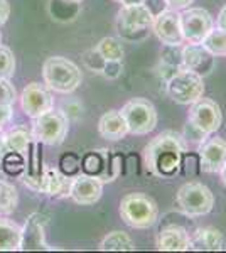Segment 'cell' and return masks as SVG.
Wrapping results in <instances>:
<instances>
[{"mask_svg": "<svg viewBox=\"0 0 226 253\" xmlns=\"http://www.w3.org/2000/svg\"><path fill=\"white\" fill-rule=\"evenodd\" d=\"M155 245L162 252H187L191 250V235L187 233L186 228L171 224L159 231Z\"/></svg>", "mask_w": 226, "mask_h": 253, "instance_id": "d6986e66", "label": "cell"}, {"mask_svg": "<svg viewBox=\"0 0 226 253\" xmlns=\"http://www.w3.org/2000/svg\"><path fill=\"white\" fill-rule=\"evenodd\" d=\"M15 75V56L10 47L0 42V78L10 80Z\"/></svg>", "mask_w": 226, "mask_h": 253, "instance_id": "f1b7e54d", "label": "cell"}, {"mask_svg": "<svg viewBox=\"0 0 226 253\" xmlns=\"http://www.w3.org/2000/svg\"><path fill=\"white\" fill-rule=\"evenodd\" d=\"M160 64L181 69L182 68V46H166L160 51Z\"/></svg>", "mask_w": 226, "mask_h": 253, "instance_id": "f546056e", "label": "cell"}, {"mask_svg": "<svg viewBox=\"0 0 226 253\" xmlns=\"http://www.w3.org/2000/svg\"><path fill=\"white\" fill-rule=\"evenodd\" d=\"M216 66V56L209 52L203 44L187 42L182 46V68L196 73L199 76H208Z\"/></svg>", "mask_w": 226, "mask_h": 253, "instance_id": "5bb4252c", "label": "cell"}, {"mask_svg": "<svg viewBox=\"0 0 226 253\" xmlns=\"http://www.w3.org/2000/svg\"><path fill=\"white\" fill-rule=\"evenodd\" d=\"M152 31L157 36V39L166 46H182L184 41L182 29H181V19L179 10L167 9L157 17H154L152 24Z\"/></svg>", "mask_w": 226, "mask_h": 253, "instance_id": "4fadbf2b", "label": "cell"}, {"mask_svg": "<svg viewBox=\"0 0 226 253\" xmlns=\"http://www.w3.org/2000/svg\"><path fill=\"white\" fill-rule=\"evenodd\" d=\"M187 152V142L182 133L174 130L155 135L143 149V162L149 172L157 177H174L181 169L182 156Z\"/></svg>", "mask_w": 226, "mask_h": 253, "instance_id": "6da1fadb", "label": "cell"}, {"mask_svg": "<svg viewBox=\"0 0 226 253\" xmlns=\"http://www.w3.org/2000/svg\"><path fill=\"white\" fill-rule=\"evenodd\" d=\"M103 194V182L100 179L93 177L90 174H78L73 177L71 189H69V198L78 205L90 206L100 201Z\"/></svg>", "mask_w": 226, "mask_h": 253, "instance_id": "2e32d148", "label": "cell"}, {"mask_svg": "<svg viewBox=\"0 0 226 253\" xmlns=\"http://www.w3.org/2000/svg\"><path fill=\"white\" fill-rule=\"evenodd\" d=\"M10 15V3L9 0H0V27L9 20Z\"/></svg>", "mask_w": 226, "mask_h": 253, "instance_id": "74e56055", "label": "cell"}, {"mask_svg": "<svg viewBox=\"0 0 226 253\" xmlns=\"http://www.w3.org/2000/svg\"><path fill=\"white\" fill-rule=\"evenodd\" d=\"M181 29L186 42L199 44L209 34V31L215 27V20L206 9L201 7H187L179 10Z\"/></svg>", "mask_w": 226, "mask_h": 253, "instance_id": "30bf717a", "label": "cell"}, {"mask_svg": "<svg viewBox=\"0 0 226 253\" xmlns=\"http://www.w3.org/2000/svg\"><path fill=\"white\" fill-rule=\"evenodd\" d=\"M69 120L61 110H47L41 117L34 118L32 135L44 145H61L68 135Z\"/></svg>", "mask_w": 226, "mask_h": 253, "instance_id": "52a82bcc", "label": "cell"}, {"mask_svg": "<svg viewBox=\"0 0 226 253\" xmlns=\"http://www.w3.org/2000/svg\"><path fill=\"white\" fill-rule=\"evenodd\" d=\"M225 247V236L220 230L213 226L198 228L191 235V248L206 252H220Z\"/></svg>", "mask_w": 226, "mask_h": 253, "instance_id": "44dd1931", "label": "cell"}, {"mask_svg": "<svg viewBox=\"0 0 226 253\" xmlns=\"http://www.w3.org/2000/svg\"><path fill=\"white\" fill-rule=\"evenodd\" d=\"M61 112L66 115L68 120H78V118L83 115V105H81L78 100H75V98H71V100L64 101Z\"/></svg>", "mask_w": 226, "mask_h": 253, "instance_id": "836d02e7", "label": "cell"}, {"mask_svg": "<svg viewBox=\"0 0 226 253\" xmlns=\"http://www.w3.org/2000/svg\"><path fill=\"white\" fill-rule=\"evenodd\" d=\"M176 201L184 214L189 218H198V216L211 213L213 206H215V196L203 182L191 181L179 187Z\"/></svg>", "mask_w": 226, "mask_h": 253, "instance_id": "5b68a950", "label": "cell"}, {"mask_svg": "<svg viewBox=\"0 0 226 253\" xmlns=\"http://www.w3.org/2000/svg\"><path fill=\"white\" fill-rule=\"evenodd\" d=\"M34 135L26 126H14L9 132H3V149L5 152H19L26 156Z\"/></svg>", "mask_w": 226, "mask_h": 253, "instance_id": "603a6c76", "label": "cell"}, {"mask_svg": "<svg viewBox=\"0 0 226 253\" xmlns=\"http://www.w3.org/2000/svg\"><path fill=\"white\" fill-rule=\"evenodd\" d=\"M120 113L129 125L132 135H147L157 126V110L147 98L137 96L129 100L122 107Z\"/></svg>", "mask_w": 226, "mask_h": 253, "instance_id": "8992f818", "label": "cell"}, {"mask_svg": "<svg viewBox=\"0 0 226 253\" xmlns=\"http://www.w3.org/2000/svg\"><path fill=\"white\" fill-rule=\"evenodd\" d=\"M14 115V105H0V130L3 128Z\"/></svg>", "mask_w": 226, "mask_h": 253, "instance_id": "8d00e7d4", "label": "cell"}, {"mask_svg": "<svg viewBox=\"0 0 226 253\" xmlns=\"http://www.w3.org/2000/svg\"><path fill=\"white\" fill-rule=\"evenodd\" d=\"M182 137L186 138V142H191V144H203L204 140L209 137V133H206L204 130H201L198 125H194L192 122H186L184 125V132H182Z\"/></svg>", "mask_w": 226, "mask_h": 253, "instance_id": "1f68e13d", "label": "cell"}, {"mask_svg": "<svg viewBox=\"0 0 226 253\" xmlns=\"http://www.w3.org/2000/svg\"><path fill=\"white\" fill-rule=\"evenodd\" d=\"M64 2H71V3H81L83 0H64Z\"/></svg>", "mask_w": 226, "mask_h": 253, "instance_id": "ee69618b", "label": "cell"}, {"mask_svg": "<svg viewBox=\"0 0 226 253\" xmlns=\"http://www.w3.org/2000/svg\"><path fill=\"white\" fill-rule=\"evenodd\" d=\"M19 203V193L14 184L0 179V216H9L15 211Z\"/></svg>", "mask_w": 226, "mask_h": 253, "instance_id": "d4e9b609", "label": "cell"}, {"mask_svg": "<svg viewBox=\"0 0 226 253\" xmlns=\"http://www.w3.org/2000/svg\"><path fill=\"white\" fill-rule=\"evenodd\" d=\"M122 219L135 230H149L157 223L159 206L145 193H129L120 201Z\"/></svg>", "mask_w": 226, "mask_h": 253, "instance_id": "3957f363", "label": "cell"}, {"mask_svg": "<svg viewBox=\"0 0 226 253\" xmlns=\"http://www.w3.org/2000/svg\"><path fill=\"white\" fill-rule=\"evenodd\" d=\"M44 84L56 93H73L83 81L81 69L63 56H51L43 64Z\"/></svg>", "mask_w": 226, "mask_h": 253, "instance_id": "7a4b0ae2", "label": "cell"}, {"mask_svg": "<svg viewBox=\"0 0 226 253\" xmlns=\"http://www.w3.org/2000/svg\"><path fill=\"white\" fill-rule=\"evenodd\" d=\"M0 169H2V154H0Z\"/></svg>", "mask_w": 226, "mask_h": 253, "instance_id": "f6af8a7d", "label": "cell"}, {"mask_svg": "<svg viewBox=\"0 0 226 253\" xmlns=\"http://www.w3.org/2000/svg\"><path fill=\"white\" fill-rule=\"evenodd\" d=\"M143 5L150 10V14L154 15V17H157L159 14H162L164 10L169 9L166 0H143Z\"/></svg>", "mask_w": 226, "mask_h": 253, "instance_id": "d590c367", "label": "cell"}, {"mask_svg": "<svg viewBox=\"0 0 226 253\" xmlns=\"http://www.w3.org/2000/svg\"><path fill=\"white\" fill-rule=\"evenodd\" d=\"M98 132L103 138L112 142L122 140L129 135V125H127L120 110H108L103 113L98 122Z\"/></svg>", "mask_w": 226, "mask_h": 253, "instance_id": "ffe728a7", "label": "cell"}, {"mask_svg": "<svg viewBox=\"0 0 226 253\" xmlns=\"http://www.w3.org/2000/svg\"><path fill=\"white\" fill-rule=\"evenodd\" d=\"M17 98V89L10 83V80L0 78V105H14Z\"/></svg>", "mask_w": 226, "mask_h": 253, "instance_id": "d6a6232c", "label": "cell"}, {"mask_svg": "<svg viewBox=\"0 0 226 253\" xmlns=\"http://www.w3.org/2000/svg\"><path fill=\"white\" fill-rule=\"evenodd\" d=\"M73 177H69L61 169L56 167H44L43 175H41L39 182V193L49 196V198H64L69 196V189H71Z\"/></svg>", "mask_w": 226, "mask_h": 253, "instance_id": "ac0fdd59", "label": "cell"}, {"mask_svg": "<svg viewBox=\"0 0 226 253\" xmlns=\"http://www.w3.org/2000/svg\"><path fill=\"white\" fill-rule=\"evenodd\" d=\"M0 42H2V32H0Z\"/></svg>", "mask_w": 226, "mask_h": 253, "instance_id": "bcb514c9", "label": "cell"}, {"mask_svg": "<svg viewBox=\"0 0 226 253\" xmlns=\"http://www.w3.org/2000/svg\"><path fill=\"white\" fill-rule=\"evenodd\" d=\"M123 71L122 61H105V66L101 69V75L108 80H117Z\"/></svg>", "mask_w": 226, "mask_h": 253, "instance_id": "e575fe53", "label": "cell"}, {"mask_svg": "<svg viewBox=\"0 0 226 253\" xmlns=\"http://www.w3.org/2000/svg\"><path fill=\"white\" fill-rule=\"evenodd\" d=\"M167 5H169V9L172 10H184L187 9V7H191V3L194 2V0H166Z\"/></svg>", "mask_w": 226, "mask_h": 253, "instance_id": "f35d334b", "label": "cell"}, {"mask_svg": "<svg viewBox=\"0 0 226 253\" xmlns=\"http://www.w3.org/2000/svg\"><path fill=\"white\" fill-rule=\"evenodd\" d=\"M220 175H221V181H223V184L226 186V162H225V166L221 167V170H220Z\"/></svg>", "mask_w": 226, "mask_h": 253, "instance_id": "b9f144b4", "label": "cell"}, {"mask_svg": "<svg viewBox=\"0 0 226 253\" xmlns=\"http://www.w3.org/2000/svg\"><path fill=\"white\" fill-rule=\"evenodd\" d=\"M59 169L69 177H75V175L81 172V159L75 156V154H66V156L61 157Z\"/></svg>", "mask_w": 226, "mask_h": 253, "instance_id": "4dcf8cb0", "label": "cell"}, {"mask_svg": "<svg viewBox=\"0 0 226 253\" xmlns=\"http://www.w3.org/2000/svg\"><path fill=\"white\" fill-rule=\"evenodd\" d=\"M22 243V226L0 216V252H17Z\"/></svg>", "mask_w": 226, "mask_h": 253, "instance_id": "7402d4cb", "label": "cell"}, {"mask_svg": "<svg viewBox=\"0 0 226 253\" xmlns=\"http://www.w3.org/2000/svg\"><path fill=\"white\" fill-rule=\"evenodd\" d=\"M100 250L103 252H127V250H135V243L125 231L115 230L110 231L100 242Z\"/></svg>", "mask_w": 226, "mask_h": 253, "instance_id": "cb8c5ba5", "label": "cell"}, {"mask_svg": "<svg viewBox=\"0 0 226 253\" xmlns=\"http://www.w3.org/2000/svg\"><path fill=\"white\" fill-rule=\"evenodd\" d=\"M167 95L172 101L179 105H191L204 95V80L203 76L181 68L174 76L166 81Z\"/></svg>", "mask_w": 226, "mask_h": 253, "instance_id": "ba28073f", "label": "cell"}, {"mask_svg": "<svg viewBox=\"0 0 226 253\" xmlns=\"http://www.w3.org/2000/svg\"><path fill=\"white\" fill-rule=\"evenodd\" d=\"M120 5H138V3H143V0H115Z\"/></svg>", "mask_w": 226, "mask_h": 253, "instance_id": "60d3db41", "label": "cell"}, {"mask_svg": "<svg viewBox=\"0 0 226 253\" xmlns=\"http://www.w3.org/2000/svg\"><path fill=\"white\" fill-rule=\"evenodd\" d=\"M94 49L100 52V56L105 61H122L123 54H125L122 42L115 38H103L100 42L96 44V47Z\"/></svg>", "mask_w": 226, "mask_h": 253, "instance_id": "484cf974", "label": "cell"}, {"mask_svg": "<svg viewBox=\"0 0 226 253\" xmlns=\"http://www.w3.org/2000/svg\"><path fill=\"white\" fill-rule=\"evenodd\" d=\"M20 107H22V112L27 117H31L34 120V118L41 117L43 113H46L47 110L54 108V98H52L51 89L46 84L32 81V83H29L22 89Z\"/></svg>", "mask_w": 226, "mask_h": 253, "instance_id": "7c38bea8", "label": "cell"}, {"mask_svg": "<svg viewBox=\"0 0 226 253\" xmlns=\"http://www.w3.org/2000/svg\"><path fill=\"white\" fill-rule=\"evenodd\" d=\"M198 157L203 172H220L226 162V140L220 137H208L203 144H199Z\"/></svg>", "mask_w": 226, "mask_h": 253, "instance_id": "9a60e30c", "label": "cell"}, {"mask_svg": "<svg viewBox=\"0 0 226 253\" xmlns=\"http://www.w3.org/2000/svg\"><path fill=\"white\" fill-rule=\"evenodd\" d=\"M216 27H218V29H221V31L226 32V5L220 10V14H218V17H216Z\"/></svg>", "mask_w": 226, "mask_h": 253, "instance_id": "ab89813d", "label": "cell"}, {"mask_svg": "<svg viewBox=\"0 0 226 253\" xmlns=\"http://www.w3.org/2000/svg\"><path fill=\"white\" fill-rule=\"evenodd\" d=\"M0 154H5V149H3V132L0 130Z\"/></svg>", "mask_w": 226, "mask_h": 253, "instance_id": "7bdbcfd3", "label": "cell"}, {"mask_svg": "<svg viewBox=\"0 0 226 253\" xmlns=\"http://www.w3.org/2000/svg\"><path fill=\"white\" fill-rule=\"evenodd\" d=\"M201 44L215 56H226V32L218 27H213Z\"/></svg>", "mask_w": 226, "mask_h": 253, "instance_id": "4316f807", "label": "cell"}, {"mask_svg": "<svg viewBox=\"0 0 226 253\" xmlns=\"http://www.w3.org/2000/svg\"><path fill=\"white\" fill-rule=\"evenodd\" d=\"M187 120L192 122L194 125H198L201 130H204V132L211 135V133H215L221 126L223 113H221L220 105L215 100L201 96L199 100H196L194 103L189 105Z\"/></svg>", "mask_w": 226, "mask_h": 253, "instance_id": "8fae6325", "label": "cell"}, {"mask_svg": "<svg viewBox=\"0 0 226 253\" xmlns=\"http://www.w3.org/2000/svg\"><path fill=\"white\" fill-rule=\"evenodd\" d=\"M46 224L47 218L41 213H34L27 218L22 226V243L20 250H49L46 243Z\"/></svg>", "mask_w": 226, "mask_h": 253, "instance_id": "e0dca14e", "label": "cell"}, {"mask_svg": "<svg viewBox=\"0 0 226 253\" xmlns=\"http://www.w3.org/2000/svg\"><path fill=\"white\" fill-rule=\"evenodd\" d=\"M2 169L9 175L24 174V170H26V159H24V154L5 152L2 156Z\"/></svg>", "mask_w": 226, "mask_h": 253, "instance_id": "83f0119b", "label": "cell"}, {"mask_svg": "<svg viewBox=\"0 0 226 253\" xmlns=\"http://www.w3.org/2000/svg\"><path fill=\"white\" fill-rule=\"evenodd\" d=\"M81 170L93 177L100 179L101 182H112L122 172V157L112 156L110 150L96 149L86 152L81 159Z\"/></svg>", "mask_w": 226, "mask_h": 253, "instance_id": "9c48e42d", "label": "cell"}, {"mask_svg": "<svg viewBox=\"0 0 226 253\" xmlns=\"http://www.w3.org/2000/svg\"><path fill=\"white\" fill-rule=\"evenodd\" d=\"M154 24V15L143 3L138 5H122L117 14V32L123 41L140 42L149 38Z\"/></svg>", "mask_w": 226, "mask_h": 253, "instance_id": "277c9868", "label": "cell"}]
</instances>
